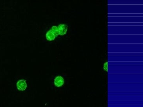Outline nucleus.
<instances>
[{
	"label": "nucleus",
	"mask_w": 143,
	"mask_h": 107,
	"mask_svg": "<svg viewBox=\"0 0 143 107\" xmlns=\"http://www.w3.org/2000/svg\"><path fill=\"white\" fill-rule=\"evenodd\" d=\"M17 87L19 91H25L27 87V84L26 81L25 80H19L17 83Z\"/></svg>",
	"instance_id": "1"
},
{
	"label": "nucleus",
	"mask_w": 143,
	"mask_h": 107,
	"mask_svg": "<svg viewBox=\"0 0 143 107\" xmlns=\"http://www.w3.org/2000/svg\"><path fill=\"white\" fill-rule=\"evenodd\" d=\"M64 81L63 78L60 76H56L54 79V83L55 86L61 87L64 84Z\"/></svg>",
	"instance_id": "2"
},
{
	"label": "nucleus",
	"mask_w": 143,
	"mask_h": 107,
	"mask_svg": "<svg viewBox=\"0 0 143 107\" xmlns=\"http://www.w3.org/2000/svg\"><path fill=\"white\" fill-rule=\"evenodd\" d=\"M59 35H63L66 34L68 30V26L66 24H61L58 26Z\"/></svg>",
	"instance_id": "3"
},
{
	"label": "nucleus",
	"mask_w": 143,
	"mask_h": 107,
	"mask_svg": "<svg viewBox=\"0 0 143 107\" xmlns=\"http://www.w3.org/2000/svg\"><path fill=\"white\" fill-rule=\"evenodd\" d=\"M46 39L48 41H53L56 38V36L53 33L51 30L48 31L47 32L46 35Z\"/></svg>",
	"instance_id": "4"
},
{
	"label": "nucleus",
	"mask_w": 143,
	"mask_h": 107,
	"mask_svg": "<svg viewBox=\"0 0 143 107\" xmlns=\"http://www.w3.org/2000/svg\"><path fill=\"white\" fill-rule=\"evenodd\" d=\"M50 30L56 35V37L59 35V31H58V28H57V26H52Z\"/></svg>",
	"instance_id": "5"
},
{
	"label": "nucleus",
	"mask_w": 143,
	"mask_h": 107,
	"mask_svg": "<svg viewBox=\"0 0 143 107\" xmlns=\"http://www.w3.org/2000/svg\"><path fill=\"white\" fill-rule=\"evenodd\" d=\"M103 69L105 71L108 72V62H106L104 63L103 65Z\"/></svg>",
	"instance_id": "6"
}]
</instances>
